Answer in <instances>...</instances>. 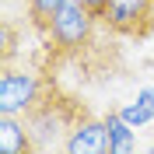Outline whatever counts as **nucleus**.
I'll use <instances>...</instances> for the list:
<instances>
[{"label":"nucleus","instance_id":"1","mask_svg":"<svg viewBox=\"0 0 154 154\" xmlns=\"http://www.w3.org/2000/svg\"><path fill=\"white\" fill-rule=\"evenodd\" d=\"M38 91H42V84L35 74L4 67V74H0V116H28L42 98Z\"/></svg>","mask_w":154,"mask_h":154},{"label":"nucleus","instance_id":"2","mask_svg":"<svg viewBox=\"0 0 154 154\" xmlns=\"http://www.w3.org/2000/svg\"><path fill=\"white\" fill-rule=\"evenodd\" d=\"M151 14H154V0H105V11L98 21H105L119 35L144 38L151 35V25H154Z\"/></svg>","mask_w":154,"mask_h":154},{"label":"nucleus","instance_id":"3","mask_svg":"<svg viewBox=\"0 0 154 154\" xmlns=\"http://www.w3.org/2000/svg\"><path fill=\"white\" fill-rule=\"evenodd\" d=\"M91 21H95V14H91L81 0H67V4L60 7V14L53 18V25H49V38H53L63 53H74V49H81L88 42Z\"/></svg>","mask_w":154,"mask_h":154},{"label":"nucleus","instance_id":"4","mask_svg":"<svg viewBox=\"0 0 154 154\" xmlns=\"http://www.w3.org/2000/svg\"><path fill=\"white\" fill-rule=\"evenodd\" d=\"M67 154H109V123L105 119H81L63 140Z\"/></svg>","mask_w":154,"mask_h":154},{"label":"nucleus","instance_id":"5","mask_svg":"<svg viewBox=\"0 0 154 154\" xmlns=\"http://www.w3.org/2000/svg\"><path fill=\"white\" fill-rule=\"evenodd\" d=\"M0 151L4 154H32L38 151L32 140V130L25 126V116H0Z\"/></svg>","mask_w":154,"mask_h":154},{"label":"nucleus","instance_id":"6","mask_svg":"<svg viewBox=\"0 0 154 154\" xmlns=\"http://www.w3.org/2000/svg\"><path fill=\"white\" fill-rule=\"evenodd\" d=\"M105 123H109V154L137 151V140H133V133H130V123L123 119V112H109Z\"/></svg>","mask_w":154,"mask_h":154},{"label":"nucleus","instance_id":"7","mask_svg":"<svg viewBox=\"0 0 154 154\" xmlns=\"http://www.w3.org/2000/svg\"><path fill=\"white\" fill-rule=\"evenodd\" d=\"M67 0H28V18L35 28L49 32V25H53V18L60 14V7H63Z\"/></svg>","mask_w":154,"mask_h":154},{"label":"nucleus","instance_id":"8","mask_svg":"<svg viewBox=\"0 0 154 154\" xmlns=\"http://www.w3.org/2000/svg\"><path fill=\"white\" fill-rule=\"evenodd\" d=\"M151 116H154V91H144L137 105L123 109V119H126V123H130V126H140V123H147Z\"/></svg>","mask_w":154,"mask_h":154},{"label":"nucleus","instance_id":"9","mask_svg":"<svg viewBox=\"0 0 154 154\" xmlns=\"http://www.w3.org/2000/svg\"><path fill=\"white\" fill-rule=\"evenodd\" d=\"M81 4H84V7L95 14V18H102V11H105V0H81Z\"/></svg>","mask_w":154,"mask_h":154}]
</instances>
